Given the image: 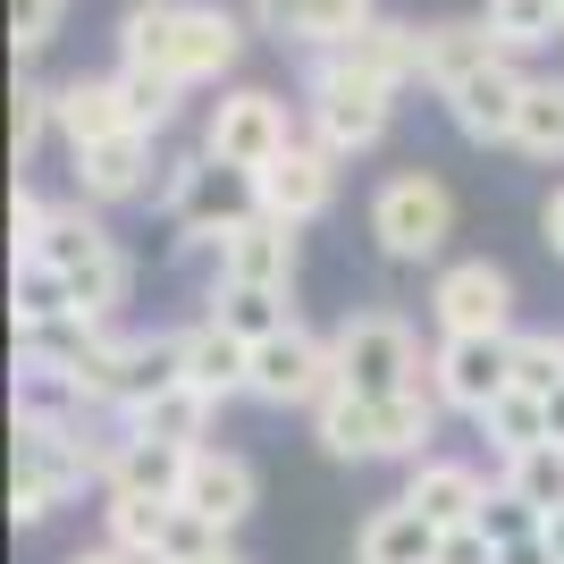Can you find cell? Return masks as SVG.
<instances>
[{"label":"cell","mask_w":564,"mask_h":564,"mask_svg":"<svg viewBox=\"0 0 564 564\" xmlns=\"http://www.w3.org/2000/svg\"><path fill=\"white\" fill-rule=\"evenodd\" d=\"M34 261H51V270L68 279L85 321H101V329L118 321V304H127V253H118V236L101 228V212L85 194H76V203H51V236H43Z\"/></svg>","instance_id":"6da1fadb"},{"label":"cell","mask_w":564,"mask_h":564,"mask_svg":"<svg viewBox=\"0 0 564 564\" xmlns=\"http://www.w3.org/2000/svg\"><path fill=\"white\" fill-rule=\"evenodd\" d=\"M329 346H337V388H354V397H404V388L430 379V354H422V337H413V321L388 312V304L346 312V329H337Z\"/></svg>","instance_id":"7a4b0ae2"},{"label":"cell","mask_w":564,"mask_h":564,"mask_svg":"<svg viewBox=\"0 0 564 564\" xmlns=\"http://www.w3.org/2000/svg\"><path fill=\"white\" fill-rule=\"evenodd\" d=\"M304 118H312V143H321V152L354 161V152H371V143L388 135L397 94L371 85V76H346L329 51H312V68H304Z\"/></svg>","instance_id":"3957f363"},{"label":"cell","mask_w":564,"mask_h":564,"mask_svg":"<svg viewBox=\"0 0 564 564\" xmlns=\"http://www.w3.org/2000/svg\"><path fill=\"white\" fill-rule=\"evenodd\" d=\"M371 245L388 261H438L455 236V194L430 177V169H397V177H379L371 186Z\"/></svg>","instance_id":"277c9868"},{"label":"cell","mask_w":564,"mask_h":564,"mask_svg":"<svg viewBox=\"0 0 564 564\" xmlns=\"http://www.w3.org/2000/svg\"><path fill=\"white\" fill-rule=\"evenodd\" d=\"M286 143H295V118H286L279 94H261V85H228L203 118V152L236 177H261V169L279 161Z\"/></svg>","instance_id":"5b68a950"},{"label":"cell","mask_w":564,"mask_h":564,"mask_svg":"<svg viewBox=\"0 0 564 564\" xmlns=\"http://www.w3.org/2000/svg\"><path fill=\"white\" fill-rule=\"evenodd\" d=\"M329 388H337V346H329V337H312L304 321H286L279 337H261V346H253V397L261 404L312 413Z\"/></svg>","instance_id":"8992f818"},{"label":"cell","mask_w":564,"mask_h":564,"mask_svg":"<svg viewBox=\"0 0 564 564\" xmlns=\"http://www.w3.org/2000/svg\"><path fill=\"white\" fill-rule=\"evenodd\" d=\"M430 321L438 337H514V279L497 261H438Z\"/></svg>","instance_id":"52a82bcc"},{"label":"cell","mask_w":564,"mask_h":564,"mask_svg":"<svg viewBox=\"0 0 564 564\" xmlns=\"http://www.w3.org/2000/svg\"><path fill=\"white\" fill-rule=\"evenodd\" d=\"M177 506H186L203 531H219V540H236L245 522H253V506H261V471L245 464L236 447H203V455H186V480H177Z\"/></svg>","instance_id":"ba28073f"},{"label":"cell","mask_w":564,"mask_h":564,"mask_svg":"<svg viewBox=\"0 0 564 564\" xmlns=\"http://www.w3.org/2000/svg\"><path fill=\"white\" fill-rule=\"evenodd\" d=\"M430 379H438V404L447 413H489L506 388H514V337H438L430 346Z\"/></svg>","instance_id":"9c48e42d"},{"label":"cell","mask_w":564,"mask_h":564,"mask_svg":"<svg viewBox=\"0 0 564 564\" xmlns=\"http://www.w3.org/2000/svg\"><path fill=\"white\" fill-rule=\"evenodd\" d=\"M245 186H253V212L286 219V228H312V219L337 203V152H321L312 135H295L279 161L261 169V177H245Z\"/></svg>","instance_id":"30bf717a"},{"label":"cell","mask_w":564,"mask_h":564,"mask_svg":"<svg viewBox=\"0 0 564 564\" xmlns=\"http://www.w3.org/2000/svg\"><path fill=\"white\" fill-rule=\"evenodd\" d=\"M212 286H270V295H286L295 286V228L270 212L236 219L212 245Z\"/></svg>","instance_id":"8fae6325"},{"label":"cell","mask_w":564,"mask_h":564,"mask_svg":"<svg viewBox=\"0 0 564 564\" xmlns=\"http://www.w3.org/2000/svg\"><path fill=\"white\" fill-rule=\"evenodd\" d=\"M236 59H245V18L219 9V0H186L177 9V43H169V76L194 94V85H219Z\"/></svg>","instance_id":"7c38bea8"},{"label":"cell","mask_w":564,"mask_h":564,"mask_svg":"<svg viewBox=\"0 0 564 564\" xmlns=\"http://www.w3.org/2000/svg\"><path fill=\"white\" fill-rule=\"evenodd\" d=\"M76 194H85L94 212H118V203H143V194H161L152 135H143V127H127V135L94 143V152H76Z\"/></svg>","instance_id":"4fadbf2b"},{"label":"cell","mask_w":564,"mask_h":564,"mask_svg":"<svg viewBox=\"0 0 564 564\" xmlns=\"http://www.w3.org/2000/svg\"><path fill=\"white\" fill-rule=\"evenodd\" d=\"M489 489H497V480H480V464H464V455H422V464L404 471V506H413V514H430L438 531L480 522Z\"/></svg>","instance_id":"5bb4252c"},{"label":"cell","mask_w":564,"mask_h":564,"mask_svg":"<svg viewBox=\"0 0 564 564\" xmlns=\"http://www.w3.org/2000/svg\"><path fill=\"white\" fill-rule=\"evenodd\" d=\"M522 94H531V76H522L514 59H497V68H480L471 85H455V94H447V118H455V135H464V143H514Z\"/></svg>","instance_id":"9a60e30c"},{"label":"cell","mask_w":564,"mask_h":564,"mask_svg":"<svg viewBox=\"0 0 564 564\" xmlns=\"http://www.w3.org/2000/svg\"><path fill=\"white\" fill-rule=\"evenodd\" d=\"M497 59H514V51L497 43L480 18H438V25H422V85L438 101L455 94V85H471L480 68H497Z\"/></svg>","instance_id":"2e32d148"},{"label":"cell","mask_w":564,"mask_h":564,"mask_svg":"<svg viewBox=\"0 0 564 564\" xmlns=\"http://www.w3.org/2000/svg\"><path fill=\"white\" fill-rule=\"evenodd\" d=\"M177 354H186V388H203L212 404L253 397V346H245L236 329H219L212 312H203L194 329H177Z\"/></svg>","instance_id":"e0dca14e"},{"label":"cell","mask_w":564,"mask_h":564,"mask_svg":"<svg viewBox=\"0 0 564 564\" xmlns=\"http://www.w3.org/2000/svg\"><path fill=\"white\" fill-rule=\"evenodd\" d=\"M438 522L413 514L404 497H388V506H371L362 514V531H354V564H438Z\"/></svg>","instance_id":"ac0fdd59"},{"label":"cell","mask_w":564,"mask_h":564,"mask_svg":"<svg viewBox=\"0 0 564 564\" xmlns=\"http://www.w3.org/2000/svg\"><path fill=\"white\" fill-rule=\"evenodd\" d=\"M135 118H127V94H118V76H68L59 85V143H68V161L76 152H94V143L127 135Z\"/></svg>","instance_id":"d6986e66"},{"label":"cell","mask_w":564,"mask_h":564,"mask_svg":"<svg viewBox=\"0 0 564 564\" xmlns=\"http://www.w3.org/2000/svg\"><path fill=\"white\" fill-rule=\"evenodd\" d=\"M346 76H371V85H388V94H404L413 76H422V25H397V18H379L362 25L346 51H329Z\"/></svg>","instance_id":"ffe728a7"},{"label":"cell","mask_w":564,"mask_h":564,"mask_svg":"<svg viewBox=\"0 0 564 564\" xmlns=\"http://www.w3.org/2000/svg\"><path fill=\"white\" fill-rule=\"evenodd\" d=\"M312 438L337 464H379V404L354 397V388H329V397L312 404Z\"/></svg>","instance_id":"44dd1931"},{"label":"cell","mask_w":564,"mask_h":564,"mask_svg":"<svg viewBox=\"0 0 564 564\" xmlns=\"http://www.w3.org/2000/svg\"><path fill=\"white\" fill-rule=\"evenodd\" d=\"M212 413H219V404L203 397V388H169V397H152L143 413H127V430H135V438H152V447L203 455V438H212Z\"/></svg>","instance_id":"7402d4cb"},{"label":"cell","mask_w":564,"mask_h":564,"mask_svg":"<svg viewBox=\"0 0 564 564\" xmlns=\"http://www.w3.org/2000/svg\"><path fill=\"white\" fill-rule=\"evenodd\" d=\"M177 480H186V455L177 447H152V438H118L110 471H101V497H177Z\"/></svg>","instance_id":"603a6c76"},{"label":"cell","mask_w":564,"mask_h":564,"mask_svg":"<svg viewBox=\"0 0 564 564\" xmlns=\"http://www.w3.org/2000/svg\"><path fill=\"white\" fill-rule=\"evenodd\" d=\"M9 312H18V337H43V329L85 321L76 295H68V279H59L51 261H18V279H9Z\"/></svg>","instance_id":"cb8c5ba5"},{"label":"cell","mask_w":564,"mask_h":564,"mask_svg":"<svg viewBox=\"0 0 564 564\" xmlns=\"http://www.w3.org/2000/svg\"><path fill=\"white\" fill-rule=\"evenodd\" d=\"M514 152L522 161H564V76H531L522 94V118H514Z\"/></svg>","instance_id":"d4e9b609"},{"label":"cell","mask_w":564,"mask_h":564,"mask_svg":"<svg viewBox=\"0 0 564 564\" xmlns=\"http://www.w3.org/2000/svg\"><path fill=\"white\" fill-rule=\"evenodd\" d=\"M177 9H186V0H135V9L118 18V68H169Z\"/></svg>","instance_id":"484cf974"},{"label":"cell","mask_w":564,"mask_h":564,"mask_svg":"<svg viewBox=\"0 0 564 564\" xmlns=\"http://www.w3.org/2000/svg\"><path fill=\"white\" fill-rule=\"evenodd\" d=\"M480 438L497 447V464H514V455L547 447V404H540V397H522V388H506V397L480 413Z\"/></svg>","instance_id":"4316f807"},{"label":"cell","mask_w":564,"mask_h":564,"mask_svg":"<svg viewBox=\"0 0 564 564\" xmlns=\"http://www.w3.org/2000/svg\"><path fill=\"white\" fill-rule=\"evenodd\" d=\"M212 321L236 329L245 346H261V337H279L295 312H286V295H270V286H212Z\"/></svg>","instance_id":"83f0119b"},{"label":"cell","mask_w":564,"mask_h":564,"mask_svg":"<svg viewBox=\"0 0 564 564\" xmlns=\"http://www.w3.org/2000/svg\"><path fill=\"white\" fill-rule=\"evenodd\" d=\"M480 25H489L506 51H540L564 34V9L556 0H480Z\"/></svg>","instance_id":"f1b7e54d"},{"label":"cell","mask_w":564,"mask_h":564,"mask_svg":"<svg viewBox=\"0 0 564 564\" xmlns=\"http://www.w3.org/2000/svg\"><path fill=\"white\" fill-rule=\"evenodd\" d=\"M118 76V94H127V118H135L143 135H169L177 127V101H186V85L169 68H110Z\"/></svg>","instance_id":"f546056e"},{"label":"cell","mask_w":564,"mask_h":564,"mask_svg":"<svg viewBox=\"0 0 564 564\" xmlns=\"http://www.w3.org/2000/svg\"><path fill=\"white\" fill-rule=\"evenodd\" d=\"M514 388L522 397H564V329H514Z\"/></svg>","instance_id":"4dcf8cb0"},{"label":"cell","mask_w":564,"mask_h":564,"mask_svg":"<svg viewBox=\"0 0 564 564\" xmlns=\"http://www.w3.org/2000/svg\"><path fill=\"white\" fill-rule=\"evenodd\" d=\"M497 480L514 497H531L540 514H564V447L547 438V447H531V455H514V464H497Z\"/></svg>","instance_id":"1f68e13d"},{"label":"cell","mask_w":564,"mask_h":564,"mask_svg":"<svg viewBox=\"0 0 564 564\" xmlns=\"http://www.w3.org/2000/svg\"><path fill=\"white\" fill-rule=\"evenodd\" d=\"M43 135H59V85H34V76H18V110H9V143H18V169L43 152Z\"/></svg>","instance_id":"d6a6232c"},{"label":"cell","mask_w":564,"mask_h":564,"mask_svg":"<svg viewBox=\"0 0 564 564\" xmlns=\"http://www.w3.org/2000/svg\"><path fill=\"white\" fill-rule=\"evenodd\" d=\"M362 25H379V0H312V25H304V51H346Z\"/></svg>","instance_id":"836d02e7"},{"label":"cell","mask_w":564,"mask_h":564,"mask_svg":"<svg viewBox=\"0 0 564 564\" xmlns=\"http://www.w3.org/2000/svg\"><path fill=\"white\" fill-rule=\"evenodd\" d=\"M480 531H489L497 547H522V540H540V531H547V514L531 506V497H514L506 480H497V489H489V506H480Z\"/></svg>","instance_id":"e575fe53"},{"label":"cell","mask_w":564,"mask_h":564,"mask_svg":"<svg viewBox=\"0 0 564 564\" xmlns=\"http://www.w3.org/2000/svg\"><path fill=\"white\" fill-rule=\"evenodd\" d=\"M59 18H68V0H9V43H18V59L59 43Z\"/></svg>","instance_id":"d590c367"},{"label":"cell","mask_w":564,"mask_h":564,"mask_svg":"<svg viewBox=\"0 0 564 564\" xmlns=\"http://www.w3.org/2000/svg\"><path fill=\"white\" fill-rule=\"evenodd\" d=\"M43 236H51V203L18 177V194H9V253L34 261V253H43Z\"/></svg>","instance_id":"8d00e7d4"},{"label":"cell","mask_w":564,"mask_h":564,"mask_svg":"<svg viewBox=\"0 0 564 564\" xmlns=\"http://www.w3.org/2000/svg\"><path fill=\"white\" fill-rule=\"evenodd\" d=\"M253 9L261 34H279V43H304V25H312V0H245Z\"/></svg>","instance_id":"74e56055"},{"label":"cell","mask_w":564,"mask_h":564,"mask_svg":"<svg viewBox=\"0 0 564 564\" xmlns=\"http://www.w3.org/2000/svg\"><path fill=\"white\" fill-rule=\"evenodd\" d=\"M438 564H497V540L480 531V522H464V531L438 540Z\"/></svg>","instance_id":"f35d334b"},{"label":"cell","mask_w":564,"mask_h":564,"mask_svg":"<svg viewBox=\"0 0 564 564\" xmlns=\"http://www.w3.org/2000/svg\"><path fill=\"white\" fill-rule=\"evenodd\" d=\"M540 236H547V253L564 261V186H556V194L540 203Z\"/></svg>","instance_id":"ab89813d"},{"label":"cell","mask_w":564,"mask_h":564,"mask_svg":"<svg viewBox=\"0 0 564 564\" xmlns=\"http://www.w3.org/2000/svg\"><path fill=\"white\" fill-rule=\"evenodd\" d=\"M68 564H135V556H118V547H110V540H101V547H76V556H68Z\"/></svg>","instance_id":"60d3db41"},{"label":"cell","mask_w":564,"mask_h":564,"mask_svg":"<svg viewBox=\"0 0 564 564\" xmlns=\"http://www.w3.org/2000/svg\"><path fill=\"white\" fill-rule=\"evenodd\" d=\"M186 564H245V556H236V540H212L203 556H186Z\"/></svg>","instance_id":"b9f144b4"},{"label":"cell","mask_w":564,"mask_h":564,"mask_svg":"<svg viewBox=\"0 0 564 564\" xmlns=\"http://www.w3.org/2000/svg\"><path fill=\"white\" fill-rule=\"evenodd\" d=\"M547 438L564 447V397H547Z\"/></svg>","instance_id":"7bdbcfd3"},{"label":"cell","mask_w":564,"mask_h":564,"mask_svg":"<svg viewBox=\"0 0 564 564\" xmlns=\"http://www.w3.org/2000/svg\"><path fill=\"white\" fill-rule=\"evenodd\" d=\"M547 547H556V556H564V514H547Z\"/></svg>","instance_id":"ee69618b"},{"label":"cell","mask_w":564,"mask_h":564,"mask_svg":"<svg viewBox=\"0 0 564 564\" xmlns=\"http://www.w3.org/2000/svg\"><path fill=\"white\" fill-rule=\"evenodd\" d=\"M556 9H564V0H556Z\"/></svg>","instance_id":"f6af8a7d"}]
</instances>
